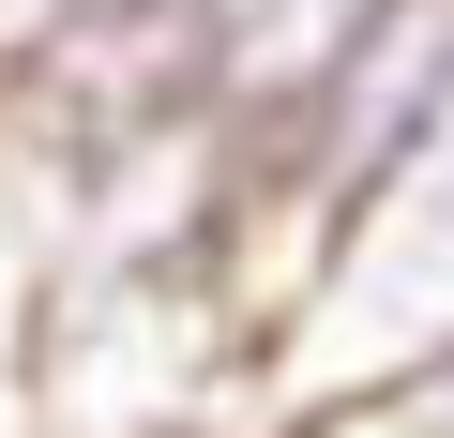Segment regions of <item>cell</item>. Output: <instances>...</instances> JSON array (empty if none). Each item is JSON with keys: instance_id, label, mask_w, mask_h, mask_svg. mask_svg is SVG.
I'll use <instances>...</instances> for the list:
<instances>
[{"instance_id": "1", "label": "cell", "mask_w": 454, "mask_h": 438, "mask_svg": "<svg viewBox=\"0 0 454 438\" xmlns=\"http://www.w3.org/2000/svg\"><path fill=\"white\" fill-rule=\"evenodd\" d=\"M454 378V76L409 121V151L303 242V273L258 303V408L348 423Z\"/></svg>"}, {"instance_id": "2", "label": "cell", "mask_w": 454, "mask_h": 438, "mask_svg": "<svg viewBox=\"0 0 454 438\" xmlns=\"http://www.w3.org/2000/svg\"><path fill=\"white\" fill-rule=\"evenodd\" d=\"M61 16H76V0H0V76H16V61H31V46H46Z\"/></svg>"}]
</instances>
